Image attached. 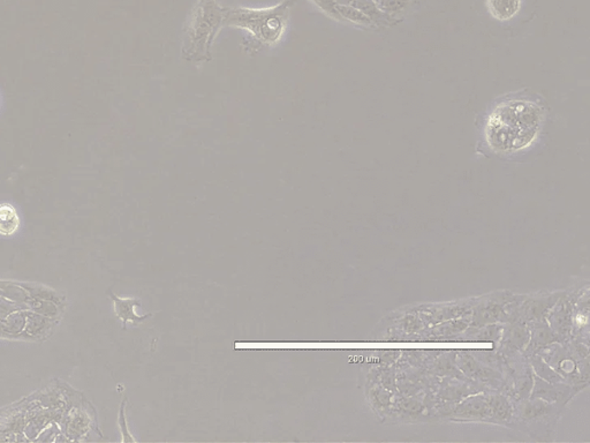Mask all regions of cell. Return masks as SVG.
I'll list each match as a JSON object with an SVG mask.
<instances>
[{
	"label": "cell",
	"instance_id": "obj_3",
	"mask_svg": "<svg viewBox=\"0 0 590 443\" xmlns=\"http://www.w3.org/2000/svg\"><path fill=\"white\" fill-rule=\"evenodd\" d=\"M489 12L501 21L512 19L521 9V0H488Z\"/></svg>",
	"mask_w": 590,
	"mask_h": 443
},
{
	"label": "cell",
	"instance_id": "obj_1",
	"mask_svg": "<svg viewBox=\"0 0 590 443\" xmlns=\"http://www.w3.org/2000/svg\"><path fill=\"white\" fill-rule=\"evenodd\" d=\"M543 124V108L532 99H513L501 103L489 116L485 139L494 152L511 154L527 148Z\"/></svg>",
	"mask_w": 590,
	"mask_h": 443
},
{
	"label": "cell",
	"instance_id": "obj_5",
	"mask_svg": "<svg viewBox=\"0 0 590 443\" xmlns=\"http://www.w3.org/2000/svg\"><path fill=\"white\" fill-rule=\"evenodd\" d=\"M125 402L126 400H124L123 404H121L120 413H119V425H120V431L121 434H123V441L124 442H134L135 439L130 435V431L127 430L126 417H125Z\"/></svg>",
	"mask_w": 590,
	"mask_h": 443
},
{
	"label": "cell",
	"instance_id": "obj_2",
	"mask_svg": "<svg viewBox=\"0 0 590 443\" xmlns=\"http://www.w3.org/2000/svg\"><path fill=\"white\" fill-rule=\"evenodd\" d=\"M112 299L115 301V310L118 318L124 323H140L144 321L152 316V314H147L144 316H139L136 314L135 307H139L140 301L133 299V298H126V299H121L117 296L111 293Z\"/></svg>",
	"mask_w": 590,
	"mask_h": 443
},
{
	"label": "cell",
	"instance_id": "obj_4",
	"mask_svg": "<svg viewBox=\"0 0 590 443\" xmlns=\"http://www.w3.org/2000/svg\"><path fill=\"white\" fill-rule=\"evenodd\" d=\"M20 227V217L16 208L10 203L0 205V235L12 236Z\"/></svg>",
	"mask_w": 590,
	"mask_h": 443
}]
</instances>
